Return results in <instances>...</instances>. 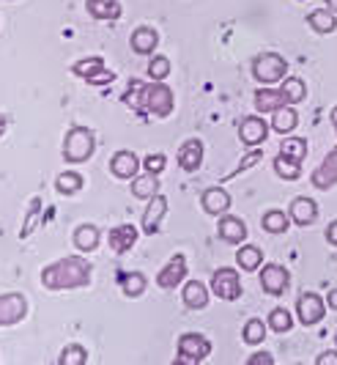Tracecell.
Segmentation results:
<instances>
[{
  "label": "cell",
  "mask_w": 337,
  "mask_h": 365,
  "mask_svg": "<svg viewBox=\"0 0 337 365\" xmlns=\"http://www.w3.org/2000/svg\"><path fill=\"white\" fill-rule=\"evenodd\" d=\"M88 14L94 19H118L121 17V3L118 0H88L85 3Z\"/></svg>",
  "instance_id": "484cf974"
},
{
  "label": "cell",
  "mask_w": 337,
  "mask_h": 365,
  "mask_svg": "<svg viewBox=\"0 0 337 365\" xmlns=\"http://www.w3.org/2000/svg\"><path fill=\"white\" fill-rule=\"evenodd\" d=\"M285 105V99H282L280 88H269V86H263L255 91V110L258 113H274L277 108Z\"/></svg>",
  "instance_id": "cb8c5ba5"
},
{
  "label": "cell",
  "mask_w": 337,
  "mask_h": 365,
  "mask_svg": "<svg viewBox=\"0 0 337 365\" xmlns=\"http://www.w3.org/2000/svg\"><path fill=\"white\" fill-rule=\"evenodd\" d=\"M269 129H272V124H266L261 115H247L239 124V138H242L244 146H261L269 138Z\"/></svg>",
  "instance_id": "7c38bea8"
},
{
  "label": "cell",
  "mask_w": 337,
  "mask_h": 365,
  "mask_svg": "<svg viewBox=\"0 0 337 365\" xmlns=\"http://www.w3.org/2000/svg\"><path fill=\"white\" fill-rule=\"evenodd\" d=\"M165 163H168L165 154H149V157L143 160V168H146L149 173H156V176H159V173L165 170Z\"/></svg>",
  "instance_id": "ab89813d"
},
{
  "label": "cell",
  "mask_w": 337,
  "mask_h": 365,
  "mask_svg": "<svg viewBox=\"0 0 337 365\" xmlns=\"http://www.w3.org/2000/svg\"><path fill=\"white\" fill-rule=\"evenodd\" d=\"M326 302H329V308H332V311H337V289H332V292H329Z\"/></svg>",
  "instance_id": "7dc6e473"
},
{
  "label": "cell",
  "mask_w": 337,
  "mask_h": 365,
  "mask_svg": "<svg viewBox=\"0 0 337 365\" xmlns=\"http://www.w3.org/2000/svg\"><path fill=\"white\" fill-rule=\"evenodd\" d=\"M181 302L187 305L189 311H203L208 305V289L200 280H187L184 292H181Z\"/></svg>",
  "instance_id": "d6986e66"
},
{
  "label": "cell",
  "mask_w": 337,
  "mask_h": 365,
  "mask_svg": "<svg viewBox=\"0 0 337 365\" xmlns=\"http://www.w3.org/2000/svg\"><path fill=\"white\" fill-rule=\"evenodd\" d=\"M296 313H299V322L304 327H313V324H319L321 319H323L326 302L316 292H304L299 297V302H296Z\"/></svg>",
  "instance_id": "ba28073f"
},
{
  "label": "cell",
  "mask_w": 337,
  "mask_h": 365,
  "mask_svg": "<svg viewBox=\"0 0 337 365\" xmlns=\"http://www.w3.org/2000/svg\"><path fill=\"white\" fill-rule=\"evenodd\" d=\"M3 132H6V118L0 115V135H3Z\"/></svg>",
  "instance_id": "f907efd6"
},
{
  "label": "cell",
  "mask_w": 337,
  "mask_h": 365,
  "mask_svg": "<svg viewBox=\"0 0 337 365\" xmlns=\"http://www.w3.org/2000/svg\"><path fill=\"white\" fill-rule=\"evenodd\" d=\"M55 190L60 195H75V192L82 190V176L77 170H63L55 179Z\"/></svg>",
  "instance_id": "1f68e13d"
},
{
  "label": "cell",
  "mask_w": 337,
  "mask_h": 365,
  "mask_svg": "<svg viewBox=\"0 0 337 365\" xmlns=\"http://www.w3.org/2000/svg\"><path fill=\"white\" fill-rule=\"evenodd\" d=\"M288 215H291V220L296 225H313L319 220V203L313 201V198H294Z\"/></svg>",
  "instance_id": "ac0fdd59"
},
{
  "label": "cell",
  "mask_w": 337,
  "mask_h": 365,
  "mask_svg": "<svg viewBox=\"0 0 337 365\" xmlns=\"http://www.w3.org/2000/svg\"><path fill=\"white\" fill-rule=\"evenodd\" d=\"M99 239H102V234L96 225H80L75 231V247L80 253H91L99 247Z\"/></svg>",
  "instance_id": "4316f807"
},
{
  "label": "cell",
  "mask_w": 337,
  "mask_h": 365,
  "mask_svg": "<svg viewBox=\"0 0 337 365\" xmlns=\"http://www.w3.org/2000/svg\"><path fill=\"white\" fill-rule=\"evenodd\" d=\"M184 280H187V258L184 256H173L168 264H165V269L156 274V286L165 289V292L181 286Z\"/></svg>",
  "instance_id": "30bf717a"
},
{
  "label": "cell",
  "mask_w": 337,
  "mask_h": 365,
  "mask_svg": "<svg viewBox=\"0 0 337 365\" xmlns=\"http://www.w3.org/2000/svg\"><path fill=\"white\" fill-rule=\"evenodd\" d=\"M96 151V138L88 127H72L63 138V160L69 165L88 163Z\"/></svg>",
  "instance_id": "7a4b0ae2"
},
{
  "label": "cell",
  "mask_w": 337,
  "mask_h": 365,
  "mask_svg": "<svg viewBox=\"0 0 337 365\" xmlns=\"http://www.w3.org/2000/svg\"><path fill=\"white\" fill-rule=\"evenodd\" d=\"M326 6H329L332 11H337V0H326Z\"/></svg>",
  "instance_id": "681fc988"
},
{
  "label": "cell",
  "mask_w": 337,
  "mask_h": 365,
  "mask_svg": "<svg viewBox=\"0 0 337 365\" xmlns=\"http://www.w3.org/2000/svg\"><path fill=\"white\" fill-rule=\"evenodd\" d=\"M335 344H337V335H335Z\"/></svg>",
  "instance_id": "816d5d0a"
},
{
  "label": "cell",
  "mask_w": 337,
  "mask_h": 365,
  "mask_svg": "<svg viewBox=\"0 0 337 365\" xmlns=\"http://www.w3.org/2000/svg\"><path fill=\"white\" fill-rule=\"evenodd\" d=\"M28 316V299L17 292L0 294V327H11Z\"/></svg>",
  "instance_id": "52a82bcc"
},
{
  "label": "cell",
  "mask_w": 337,
  "mask_h": 365,
  "mask_svg": "<svg viewBox=\"0 0 337 365\" xmlns=\"http://www.w3.org/2000/svg\"><path fill=\"white\" fill-rule=\"evenodd\" d=\"M58 363L60 365H85L88 363V351H85V346H80V344H72V346H66L63 351H60Z\"/></svg>",
  "instance_id": "d590c367"
},
{
  "label": "cell",
  "mask_w": 337,
  "mask_h": 365,
  "mask_svg": "<svg viewBox=\"0 0 337 365\" xmlns=\"http://www.w3.org/2000/svg\"><path fill=\"white\" fill-rule=\"evenodd\" d=\"M274 363V357L269 354V351H255L252 357H250V365H272Z\"/></svg>",
  "instance_id": "ee69618b"
},
{
  "label": "cell",
  "mask_w": 337,
  "mask_h": 365,
  "mask_svg": "<svg viewBox=\"0 0 337 365\" xmlns=\"http://www.w3.org/2000/svg\"><path fill=\"white\" fill-rule=\"evenodd\" d=\"M280 93L285 99V105H299L301 99L307 96V86L299 77H285V83H280Z\"/></svg>",
  "instance_id": "f1b7e54d"
},
{
  "label": "cell",
  "mask_w": 337,
  "mask_h": 365,
  "mask_svg": "<svg viewBox=\"0 0 337 365\" xmlns=\"http://www.w3.org/2000/svg\"><path fill=\"white\" fill-rule=\"evenodd\" d=\"M129 44L137 55H154V50L159 47V34L149 25H140V28L132 31Z\"/></svg>",
  "instance_id": "9a60e30c"
},
{
  "label": "cell",
  "mask_w": 337,
  "mask_h": 365,
  "mask_svg": "<svg viewBox=\"0 0 337 365\" xmlns=\"http://www.w3.org/2000/svg\"><path fill=\"white\" fill-rule=\"evenodd\" d=\"M211 292L217 294L220 299H228V302L239 299L242 297V277H239V272L233 267L217 269V272L211 274Z\"/></svg>",
  "instance_id": "8992f818"
},
{
  "label": "cell",
  "mask_w": 337,
  "mask_h": 365,
  "mask_svg": "<svg viewBox=\"0 0 337 365\" xmlns=\"http://www.w3.org/2000/svg\"><path fill=\"white\" fill-rule=\"evenodd\" d=\"M107 239H110V247L115 253H129L137 245V228L134 225H118V228H112Z\"/></svg>",
  "instance_id": "44dd1931"
},
{
  "label": "cell",
  "mask_w": 337,
  "mask_h": 365,
  "mask_svg": "<svg viewBox=\"0 0 337 365\" xmlns=\"http://www.w3.org/2000/svg\"><path fill=\"white\" fill-rule=\"evenodd\" d=\"M41 283L50 292H69V289H85L91 283V264L82 256H63L55 264L41 269Z\"/></svg>",
  "instance_id": "6da1fadb"
},
{
  "label": "cell",
  "mask_w": 337,
  "mask_h": 365,
  "mask_svg": "<svg viewBox=\"0 0 337 365\" xmlns=\"http://www.w3.org/2000/svg\"><path fill=\"white\" fill-rule=\"evenodd\" d=\"M263 231H269V234H285L288 231V225H291V217L280 212V209H272V212H266L261 220Z\"/></svg>",
  "instance_id": "4dcf8cb0"
},
{
  "label": "cell",
  "mask_w": 337,
  "mask_h": 365,
  "mask_svg": "<svg viewBox=\"0 0 337 365\" xmlns=\"http://www.w3.org/2000/svg\"><path fill=\"white\" fill-rule=\"evenodd\" d=\"M118 283H121V292L127 297H143L149 289V280L143 272H121L118 274Z\"/></svg>",
  "instance_id": "d4e9b609"
},
{
  "label": "cell",
  "mask_w": 337,
  "mask_h": 365,
  "mask_svg": "<svg viewBox=\"0 0 337 365\" xmlns=\"http://www.w3.org/2000/svg\"><path fill=\"white\" fill-rule=\"evenodd\" d=\"M38 206H41V203H38V201L31 203V215H28V222H25V228H22V239H25V237H31V231H33V225H36Z\"/></svg>",
  "instance_id": "7bdbcfd3"
},
{
  "label": "cell",
  "mask_w": 337,
  "mask_h": 365,
  "mask_svg": "<svg viewBox=\"0 0 337 365\" xmlns=\"http://www.w3.org/2000/svg\"><path fill=\"white\" fill-rule=\"evenodd\" d=\"M332 127H335V132H337V108H332Z\"/></svg>",
  "instance_id": "c3c4849f"
},
{
  "label": "cell",
  "mask_w": 337,
  "mask_h": 365,
  "mask_svg": "<svg viewBox=\"0 0 337 365\" xmlns=\"http://www.w3.org/2000/svg\"><path fill=\"white\" fill-rule=\"evenodd\" d=\"M288 283H291V277H288V269H285L282 264H266V267H263L261 289L266 294H272V297H280V294H285Z\"/></svg>",
  "instance_id": "8fae6325"
},
{
  "label": "cell",
  "mask_w": 337,
  "mask_h": 365,
  "mask_svg": "<svg viewBox=\"0 0 337 365\" xmlns=\"http://www.w3.org/2000/svg\"><path fill=\"white\" fill-rule=\"evenodd\" d=\"M211 354V341L200 332H184L178 338V360L181 363H203Z\"/></svg>",
  "instance_id": "5b68a950"
},
{
  "label": "cell",
  "mask_w": 337,
  "mask_h": 365,
  "mask_svg": "<svg viewBox=\"0 0 337 365\" xmlns=\"http://www.w3.org/2000/svg\"><path fill=\"white\" fill-rule=\"evenodd\" d=\"M140 105L149 110L151 115H156V118H168L173 108H176V96L170 91V86H165L162 80H154V83H149L143 88Z\"/></svg>",
  "instance_id": "3957f363"
},
{
  "label": "cell",
  "mask_w": 337,
  "mask_h": 365,
  "mask_svg": "<svg viewBox=\"0 0 337 365\" xmlns=\"http://www.w3.org/2000/svg\"><path fill=\"white\" fill-rule=\"evenodd\" d=\"M102 69H105V58H99V55H94V58H82V61H77L75 66H72V72H75L77 77H82V80L94 77V74L102 72Z\"/></svg>",
  "instance_id": "e575fe53"
},
{
  "label": "cell",
  "mask_w": 337,
  "mask_h": 365,
  "mask_svg": "<svg viewBox=\"0 0 337 365\" xmlns=\"http://www.w3.org/2000/svg\"><path fill=\"white\" fill-rule=\"evenodd\" d=\"M230 195H228V190L223 187H208L206 192H203V198H200V206H203V212L206 215H214V217H220V215H228V209H230Z\"/></svg>",
  "instance_id": "5bb4252c"
},
{
  "label": "cell",
  "mask_w": 337,
  "mask_h": 365,
  "mask_svg": "<svg viewBox=\"0 0 337 365\" xmlns=\"http://www.w3.org/2000/svg\"><path fill=\"white\" fill-rule=\"evenodd\" d=\"M263 338H266V324H263L261 319H250L244 324V341L250 346H258V344H263Z\"/></svg>",
  "instance_id": "8d00e7d4"
},
{
  "label": "cell",
  "mask_w": 337,
  "mask_h": 365,
  "mask_svg": "<svg viewBox=\"0 0 337 365\" xmlns=\"http://www.w3.org/2000/svg\"><path fill=\"white\" fill-rule=\"evenodd\" d=\"M165 215H168V198L156 192L154 198H149V206H146V212H143V231H146L149 237H154V234L159 231Z\"/></svg>",
  "instance_id": "4fadbf2b"
},
{
  "label": "cell",
  "mask_w": 337,
  "mask_h": 365,
  "mask_svg": "<svg viewBox=\"0 0 337 365\" xmlns=\"http://www.w3.org/2000/svg\"><path fill=\"white\" fill-rule=\"evenodd\" d=\"M112 80H115V74H112L110 69H107V66H105V69H102V72H96L94 77H88V80H85V83H88V86H105V83H112Z\"/></svg>",
  "instance_id": "b9f144b4"
},
{
  "label": "cell",
  "mask_w": 337,
  "mask_h": 365,
  "mask_svg": "<svg viewBox=\"0 0 337 365\" xmlns=\"http://www.w3.org/2000/svg\"><path fill=\"white\" fill-rule=\"evenodd\" d=\"M266 324L274 329V332H288V329L294 327V322H291V313L285 311V308H274V311L269 313Z\"/></svg>",
  "instance_id": "74e56055"
},
{
  "label": "cell",
  "mask_w": 337,
  "mask_h": 365,
  "mask_svg": "<svg viewBox=\"0 0 337 365\" xmlns=\"http://www.w3.org/2000/svg\"><path fill=\"white\" fill-rule=\"evenodd\" d=\"M137 170H140V157L129 151V148H121V151H115L110 160V173L115 179H124V182H132L134 176H137Z\"/></svg>",
  "instance_id": "9c48e42d"
},
{
  "label": "cell",
  "mask_w": 337,
  "mask_h": 365,
  "mask_svg": "<svg viewBox=\"0 0 337 365\" xmlns=\"http://www.w3.org/2000/svg\"><path fill=\"white\" fill-rule=\"evenodd\" d=\"M288 74V61L277 53H261L252 61V77L263 83V86H272V83H280Z\"/></svg>",
  "instance_id": "277c9868"
},
{
  "label": "cell",
  "mask_w": 337,
  "mask_h": 365,
  "mask_svg": "<svg viewBox=\"0 0 337 365\" xmlns=\"http://www.w3.org/2000/svg\"><path fill=\"white\" fill-rule=\"evenodd\" d=\"M159 192V179H156V173H137L134 179H132V195L134 198H140V201H149Z\"/></svg>",
  "instance_id": "7402d4cb"
},
{
  "label": "cell",
  "mask_w": 337,
  "mask_h": 365,
  "mask_svg": "<svg viewBox=\"0 0 337 365\" xmlns=\"http://www.w3.org/2000/svg\"><path fill=\"white\" fill-rule=\"evenodd\" d=\"M299 124V115H296V110L291 108V105H282L272 113V129L274 132H280V135H288V132H294Z\"/></svg>",
  "instance_id": "603a6c76"
},
{
  "label": "cell",
  "mask_w": 337,
  "mask_h": 365,
  "mask_svg": "<svg viewBox=\"0 0 337 365\" xmlns=\"http://www.w3.org/2000/svg\"><path fill=\"white\" fill-rule=\"evenodd\" d=\"M170 74V58L168 55H154L149 63V77L151 80H165Z\"/></svg>",
  "instance_id": "f35d334b"
},
{
  "label": "cell",
  "mask_w": 337,
  "mask_h": 365,
  "mask_svg": "<svg viewBox=\"0 0 337 365\" xmlns=\"http://www.w3.org/2000/svg\"><path fill=\"white\" fill-rule=\"evenodd\" d=\"M220 239H225L228 245H242L247 239V225L233 215H223L220 217Z\"/></svg>",
  "instance_id": "ffe728a7"
},
{
  "label": "cell",
  "mask_w": 337,
  "mask_h": 365,
  "mask_svg": "<svg viewBox=\"0 0 337 365\" xmlns=\"http://www.w3.org/2000/svg\"><path fill=\"white\" fill-rule=\"evenodd\" d=\"M319 365H337V351H323V354H319V360H316Z\"/></svg>",
  "instance_id": "f6af8a7d"
},
{
  "label": "cell",
  "mask_w": 337,
  "mask_h": 365,
  "mask_svg": "<svg viewBox=\"0 0 337 365\" xmlns=\"http://www.w3.org/2000/svg\"><path fill=\"white\" fill-rule=\"evenodd\" d=\"M263 160V148H252V151H250V154H247V157H244L242 163H239V170H250V168H252V165H258Z\"/></svg>",
  "instance_id": "60d3db41"
},
{
  "label": "cell",
  "mask_w": 337,
  "mask_h": 365,
  "mask_svg": "<svg viewBox=\"0 0 337 365\" xmlns=\"http://www.w3.org/2000/svg\"><path fill=\"white\" fill-rule=\"evenodd\" d=\"M178 165H181V170H187V173L200 170V165H203V143H200L198 138H189L187 143L181 146V151H178Z\"/></svg>",
  "instance_id": "2e32d148"
},
{
  "label": "cell",
  "mask_w": 337,
  "mask_h": 365,
  "mask_svg": "<svg viewBox=\"0 0 337 365\" xmlns=\"http://www.w3.org/2000/svg\"><path fill=\"white\" fill-rule=\"evenodd\" d=\"M326 239H329V245H337V220L335 222H329V228H326Z\"/></svg>",
  "instance_id": "bcb514c9"
},
{
  "label": "cell",
  "mask_w": 337,
  "mask_h": 365,
  "mask_svg": "<svg viewBox=\"0 0 337 365\" xmlns=\"http://www.w3.org/2000/svg\"><path fill=\"white\" fill-rule=\"evenodd\" d=\"M236 264L242 267L244 272H255V269H261V264H263L261 247H255V245H242L239 253H236Z\"/></svg>",
  "instance_id": "83f0119b"
},
{
  "label": "cell",
  "mask_w": 337,
  "mask_h": 365,
  "mask_svg": "<svg viewBox=\"0 0 337 365\" xmlns=\"http://www.w3.org/2000/svg\"><path fill=\"white\" fill-rule=\"evenodd\" d=\"M337 184V148L326 154V160L321 163L319 170H313V187L319 190H329Z\"/></svg>",
  "instance_id": "e0dca14e"
},
{
  "label": "cell",
  "mask_w": 337,
  "mask_h": 365,
  "mask_svg": "<svg viewBox=\"0 0 337 365\" xmlns=\"http://www.w3.org/2000/svg\"><path fill=\"white\" fill-rule=\"evenodd\" d=\"M280 154L294 160V163H301L307 157V140L304 138H285L280 143Z\"/></svg>",
  "instance_id": "d6a6232c"
},
{
  "label": "cell",
  "mask_w": 337,
  "mask_h": 365,
  "mask_svg": "<svg viewBox=\"0 0 337 365\" xmlns=\"http://www.w3.org/2000/svg\"><path fill=\"white\" fill-rule=\"evenodd\" d=\"M307 22L313 25L316 34H332L337 28V17L332 14V9H316V11H310Z\"/></svg>",
  "instance_id": "f546056e"
},
{
  "label": "cell",
  "mask_w": 337,
  "mask_h": 365,
  "mask_svg": "<svg viewBox=\"0 0 337 365\" xmlns=\"http://www.w3.org/2000/svg\"><path fill=\"white\" fill-rule=\"evenodd\" d=\"M274 173H277L280 179H285V182H296L301 176V163H294V160L277 154V157H274Z\"/></svg>",
  "instance_id": "836d02e7"
}]
</instances>
